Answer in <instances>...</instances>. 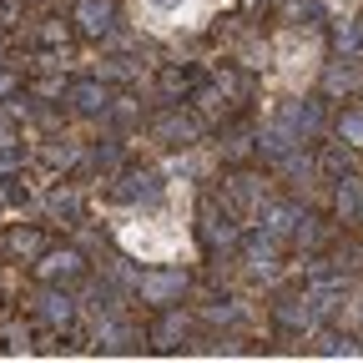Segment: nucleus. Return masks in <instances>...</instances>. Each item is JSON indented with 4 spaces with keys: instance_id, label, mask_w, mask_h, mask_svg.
I'll return each instance as SVG.
<instances>
[{
    "instance_id": "1",
    "label": "nucleus",
    "mask_w": 363,
    "mask_h": 363,
    "mask_svg": "<svg viewBox=\"0 0 363 363\" xmlns=\"http://www.w3.org/2000/svg\"><path fill=\"white\" fill-rule=\"evenodd\" d=\"M116 238L142 262H167V257H187L192 252L182 217H167V212H126V217H116Z\"/></svg>"
},
{
    "instance_id": "2",
    "label": "nucleus",
    "mask_w": 363,
    "mask_h": 363,
    "mask_svg": "<svg viewBox=\"0 0 363 363\" xmlns=\"http://www.w3.org/2000/svg\"><path fill=\"white\" fill-rule=\"evenodd\" d=\"M222 6L227 0H136V21L152 30H187V26H202Z\"/></svg>"
},
{
    "instance_id": "3",
    "label": "nucleus",
    "mask_w": 363,
    "mask_h": 363,
    "mask_svg": "<svg viewBox=\"0 0 363 363\" xmlns=\"http://www.w3.org/2000/svg\"><path fill=\"white\" fill-rule=\"evenodd\" d=\"M318 40L313 35H303V30H288L283 40H278V71H283V81L288 86H303L313 71H318Z\"/></svg>"
},
{
    "instance_id": "4",
    "label": "nucleus",
    "mask_w": 363,
    "mask_h": 363,
    "mask_svg": "<svg viewBox=\"0 0 363 363\" xmlns=\"http://www.w3.org/2000/svg\"><path fill=\"white\" fill-rule=\"evenodd\" d=\"M182 288V278H152L147 283V298H162V293H177Z\"/></svg>"
},
{
    "instance_id": "5",
    "label": "nucleus",
    "mask_w": 363,
    "mask_h": 363,
    "mask_svg": "<svg viewBox=\"0 0 363 363\" xmlns=\"http://www.w3.org/2000/svg\"><path fill=\"white\" fill-rule=\"evenodd\" d=\"M343 136L353 147H363V116H343Z\"/></svg>"
},
{
    "instance_id": "6",
    "label": "nucleus",
    "mask_w": 363,
    "mask_h": 363,
    "mask_svg": "<svg viewBox=\"0 0 363 363\" xmlns=\"http://www.w3.org/2000/svg\"><path fill=\"white\" fill-rule=\"evenodd\" d=\"M101 21H106L101 6H86V30H101Z\"/></svg>"
}]
</instances>
